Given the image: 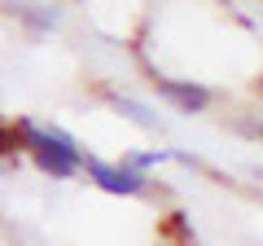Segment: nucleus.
<instances>
[{
	"label": "nucleus",
	"instance_id": "obj_2",
	"mask_svg": "<svg viewBox=\"0 0 263 246\" xmlns=\"http://www.w3.org/2000/svg\"><path fill=\"white\" fill-rule=\"evenodd\" d=\"M84 171L92 176V185H101L105 194H123V198H136V194H145V185H149L145 176L127 171L123 163H101V159H84Z\"/></svg>",
	"mask_w": 263,
	"mask_h": 246
},
{
	"label": "nucleus",
	"instance_id": "obj_1",
	"mask_svg": "<svg viewBox=\"0 0 263 246\" xmlns=\"http://www.w3.org/2000/svg\"><path fill=\"white\" fill-rule=\"evenodd\" d=\"M27 154L35 159V167L53 180H70L79 167H84V154L75 150V141L62 132V128H40L31 123L27 128Z\"/></svg>",
	"mask_w": 263,
	"mask_h": 246
},
{
	"label": "nucleus",
	"instance_id": "obj_7",
	"mask_svg": "<svg viewBox=\"0 0 263 246\" xmlns=\"http://www.w3.org/2000/svg\"><path fill=\"white\" fill-rule=\"evenodd\" d=\"M18 18L27 22V27H35V31H53L62 13L48 9V5H18Z\"/></svg>",
	"mask_w": 263,
	"mask_h": 246
},
{
	"label": "nucleus",
	"instance_id": "obj_6",
	"mask_svg": "<svg viewBox=\"0 0 263 246\" xmlns=\"http://www.w3.org/2000/svg\"><path fill=\"white\" fill-rule=\"evenodd\" d=\"M110 106H114L119 114H127V119L136 123V128H158L154 110H149V106H141V101H132V97H110Z\"/></svg>",
	"mask_w": 263,
	"mask_h": 246
},
{
	"label": "nucleus",
	"instance_id": "obj_3",
	"mask_svg": "<svg viewBox=\"0 0 263 246\" xmlns=\"http://www.w3.org/2000/svg\"><path fill=\"white\" fill-rule=\"evenodd\" d=\"M154 88H158L176 110H184V114H202L211 106V88L193 84V79H167V75H158V79H154Z\"/></svg>",
	"mask_w": 263,
	"mask_h": 246
},
{
	"label": "nucleus",
	"instance_id": "obj_4",
	"mask_svg": "<svg viewBox=\"0 0 263 246\" xmlns=\"http://www.w3.org/2000/svg\"><path fill=\"white\" fill-rule=\"evenodd\" d=\"M158 237H162V242H171V246H197L193 224H189L184 211H171V216H162V220H158Z\"/></svg>",
	"mask_w": 263,
	"mask_h": 246
},
{
	"label": "nucleus",
	"instance_id": "obj_5",
	"mask_svg": "<svg viewBox=\"0 0 263 246\" xmlns=\"http://www.w3.org/2000/svg\"><path fill=\"white\" fill-rule=\"evenodd\" d=\"M167 159H171V150H127L119 163H123L127 171H136V176H145L154 163H167Z\"/></svg>",
	"mask_w": 263,
	"mask_h": 246
}]
</instances>
